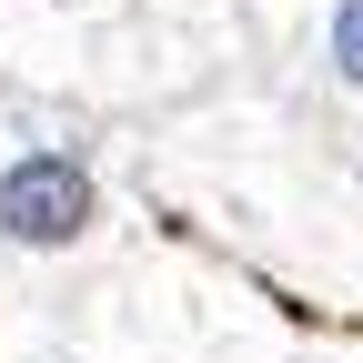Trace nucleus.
<instances>
[{
  "label": "nucleus",
  "mask_w": 363,
  "mask_h": 363,
  "mask_svg": "<svg viewBox=\"0 0 363 363\" xmlns=\"http://www.w3.org/2000/svg\"><path fill=\"white\" fill-rule=\"evenodd\" d=\"M91 222V172L71 162V152H30V162H11L0 172V233L11 242H71Z\"/></svg>",
  "instance_id": "nucleus-1"
},
{
  "label": "nucleus",
  "mask_w": 363,
  "mask_h": 363,
  "mask_svg": "<svg viewBox=\"0 0 363 363\" xmlns=\"http://www.w3.org/2000/svg\"><path fill=\"white\" fill-rule=\"evenodd\" d=\"M323 61L343 91H363V0H333V21H323Z\"/></svg>",
  "instance_id": "nucleus-2"
}]
</instances>
